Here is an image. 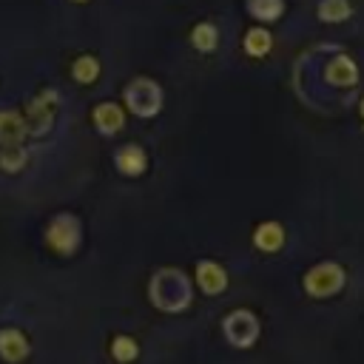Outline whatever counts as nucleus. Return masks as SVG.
Masks as SVG:
<instances>
[{
  "instance_id": "nucleus-11",
  "label": "nucleus",
  "mask_w": 364,
  "mask_h": 364,
  "mask_svg": "<svg viewBox=\"0 0 364 364\" xmlns=\"http://www.w3.org/2000/svg\"><path fill=\"white\" fill-rule=\"evenodd\" d=\"M191 40H193V46H196L199 51H210V48L216 46V28H213V26H208V23H202V26H196V28H193Z\"/></svg>"
},
{
  "instance_id": "nucleus-7",
  "label": "nucleus",
  "mask_w": 364,
  "mask_h": 364,
  "mask_svg": "<svg viewBox=\"0 0 364 364\" xmlns=\"http://www.w3.org/2000/svg\"><path fill=\"white\" fill-rule=\"evenodd\" d=\"M253 242H256L262 250H276V247L284 242V233H282V228H279L276 222H267V225H259Z\"/></svg>"
},
{
  "instance_id": "nucleus-13",
  "label": "nucleus",
  "mask_w": 364,
  "mask_h": 364,
  "mask_svg": "<svg viewBox=\"0 0 364 364\" xmlns=\"http://www.w3.org/2000/svg\"><path fill=\"white\" fill-rule=\"evenodd\" d=\"M318 14H321L324 20H341V17L350 14V6H347L344 0H327V3H321Z\"/></svg>"
},
{
  "instance_id": "nucleus-8",
  "label": "nucleus",
  "mask_w": 364,
  "mask_h": 364,
  "mask_svg": "<svg viewBox=\"0 0 364 364\" xmlns=\"http://www.w3.org/2000/svg\"><path fill=\"white\" fill-rule=\"evenodd\" d=\"M199 284L205 287V293H216V290H222L225 287V273H222V267L219 264H210V262H205V264H199Z\"/></svg>"
},
{
  "instance_id": "nucleus-6",
  "label": "nucleus",
  "mask_w": 364,
  "mask_h": 364,
  "mask_svg": "<svg viewBox=\"0 0 364 364\" xmlns=\"http://www.w3.org/2000/svg\"><path fill=\"white\" fill-rule=\"evenodd\" d=\"M51 105H54V94H40L34 102H31V119L34 122V131H46L48 122H51Z\"/></svg>"
},
{
  "instance_id": "nucleus-10",
  "label": "nucleus",
  "mask_w": 364,
  "mask_h": 364,
  "mask_svg": "<svg viewBox=\"0 0 364 364\" xmlns=\"http://www.w3.org/2000/svg\"><path fill=\"white\" fill-rule=\"evenodd\" d=\"M245 48H247V54H253V57L267 54V51H270V34L262 31V28H250L247 37H245Z\"/></svg>"
},
{
  "instance_id": "nucleus-12",
  "label": "nucleus",
  "mask_w": 364,
  "mask_h": 364,
  "mask_svg": "<svg viewBox=\"0 0 364 364\" xmlns=\"http://www.w3.org/2000/svg\"><path fill=\"white\" fill-rule=\"evenodd\" d=\"M114 358L117 361H131V358H136V344H134V338H125V336H119V338H114Z\"/></svg>"
},
{
  "instance_id": "nucleus-5",
  "label": "nucleus",
  "mask_w": 364,
  "mask_h": 364,
  "mask_svg": "<svg viewBox=\"0 0 364 364\" xmlns=\"http://www.w3.org/2000/svg\"><path fill=\"white\" fill-rule=\"evenodd\" d=\"M94 119H97V128L105 131V134H111V131H117V128L122 125V114H119V108L111 105V102L97 105V108H94Z\"/></svg>"
},
{
  "instance_id": "nucleus-2",
  "label": "nucleus",
  "mask_w": 364,
  "mask_h": 364,
  "mask_svg": "<svg viewBox=\"0 0 364 364\" xmlns=\"http://www.w3.org/2000/svg\"><path fill=\"white\" fill-rule=\"evenodd\" d=\"M77 239H80V230H77V222L71 216L54 219V225L48 230V245L51 247H57L60 253H71L74 245H77Z\"/></svg>"
},
{
  "instance_id": "nucleus-3",
  "label": "nucleus",
  "mask_w": 364,
  "mask_h": 364,
  "mask_svg": "<svg viewBox=\"0 0 364 364\" xmlns=\"http://www.w3.org/2000/svg\"><path fill=\"white\" fill-rule=\"evenodd\" d=\"M0 355L6 361H23L28 355V341L20 330H0Z\"/></svg>"
},
{
  "instance_id": "nucleus-14",
  "label": "nucleus",
  "mask_w": 364,
  "mask_h": 364,
  "mask_svg": "<svg viewBox=\"0 0 364 364\" xmlns=\"http://www.w3.org/2000/svg\"><path fill=\"white\" fill-rule=\"evenodd\" d=\"M74 77L82 80V82L94 80V77H97V60H94V57H82V60H77V63H74Z\"/></svg>"
},
{
  "instance_id": "nucleus-1",
  "label": "nucleus",
  "mask_w": 364,
  "mask_h": 364,
  "mask_svg": "<svg viewBox=\"0 0 364 364\" xmlns=\"http://www.w3.org/2000/svg\"><path fill=\"white\" fill-rule=\"evenodd\" d=\"M341 267L338 264H318L307 279H304V287L313 293V296H330L341 287Z\"/></svg>"
},
{
  "instance_id": "nucleus-15",
  "label": "nucleus",
  "mask_w": 364,
  "mask_h": 364,
  "mask_svg": "<svg viewBox=\"0 0 364 364\" xmlns=\"http://www.w3.org/2000/svg\"><path fill=\"white\" fill-rule=\"evenodd\" d=\"M361 114H364V102H361Z\"/></svg>"
},
{
  "instance_id": "nucleus-9",
  "label": "nucleus",
  "mask_w": 364,
  "mask_h": 364,
  "mask_svg": "<svg viewBox=\"0 0 364 364\" xmlns=\"http://www.w3.org/2000/svg\"><path fill=\"white\" fill-rule=\"evenodd\" d=\"M20 134H23V119L9 111H0V142H17Z\"/></svg>"
},
{
  "instance_id": "nucleus-4",
  "label": "nucleus",
  "mask_w": 364,
  "mask_h": 364,
  "mask_svg": "<svg viewBox=\"0 0 364 364\" xmlns=\"http://www.w3.org/2000/svg\"><path fill=\"white\" fill-rule=\"evenodd\" d=\"M117 165H119V171L128 173V176L142 173V168H145V154H142L136 145H125V148L117 151Z\"/></svg>"
}]
</instances>
